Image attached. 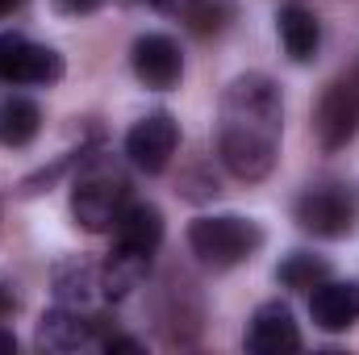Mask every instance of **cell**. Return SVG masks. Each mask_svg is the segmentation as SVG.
<instances>
[{"label": "cell", "instance_id": "cell-1", "mask_svg": "<svg viewBox=\"0 0 359 355\" xmlns=\"http://www.w3.org/2000/svg\"><path fill=\"white\" fill-rule=\"evenodd\" d=\"M280 88L268 76L251 72L238 76L222 96V126H217V159L230 176L255 180L271 176L280 155Z\"/></svg>", "mask_w": 359, "mask_h": 355}, {"label": "cell", "instance_id": "cell-2", "mask_svg": "<svg viewBox=\"0 0 359 355\" xmlns=\"http://www.w3.org/2000/svg\"><path fill=\"white\" fill-rule=\"evenodd\" d=\"M188 247L205 267H238L264 247V230L251 217L222 213V217H196L188 226Z\"/></svg>", "mask_w": 359, "mask_h": 355}, {"label": "cell", "instance_id": "cell-3", "mask_svg": "<svg viewBox=\"0 0 359 355\" xmlns=\"http://www.w3.org/2000/svg\"><path fill=\"white\" fill-rule=\"evenodd\" d=\"M126 196H130V184L109 163L96 159V163H88L80 172L76 188H72V213H76V222L88 234H100V230H113V222L126 209Z\"/></svg>", "mask_w": 359, "mask_h": 355}, {"label": "cell", "instance_id": "cell-4", "mask_svg": "<svg viewBox=\"0 0 359 355\" xmlns=\"http://www.w3.org/2000/svg\"><path fill=\"white\" fill-rule=\"evenodd\" d=\"M292 217L313 239H343V234L355 230L359 201H355V192L343 188V184H318V188H305L297 196Z\"/></svg>", "mask_w": 359, "mask_h": 355}, {"label": "cell", "instance_id": "cell-5", "mask_svg": "<svg viewBox=\"0 0 359 355\" xmlns=\"http://www.w3.org/2000/svg\"><path fill=\"white\" fill-rule=\"evenodd\" d=\"M63 55L29 42L25 34H0V84H55Z\"/></svg>", "mask_w": 359, "mask_h": 355}, {"label": "cell", "instance_id": "cell-6", "mask_svg": "<svg viewBox=\"0 0 359 355\" xmlns=\"http://www.w3.org/2000/svg\"><path fill=\"white\" fill-rule=\"evenodd\" d=\"M313 130H318L322 151H343L359 134V80L355 76H343V80H334L326 88L318 113H313Z\"/></svg>", "mask_w": 359, "mask_h": 355}, {"label": "cell", "instance_id": "cell-7", "mask_svg": "<svg viewBox=\"0 0 359 355\" xmlns=\"http://www.w3.org/2000/svg\"><path fill=\"white\" fill-rule=\"evenodd\" d=\"M176 147H180V126H176V117L163 113V109L147 113V117L126 134V155H130V163H134L138 172H147V176H159V172L172 163Z\"/></svg>", "mask_w": 359, "mask_h": 355}, {"label": "cell", "instance_id": "cell-8", "mask_svg": "<svg viewBox=\"0 0 359 355\" xmlns=\"http://www.w3.org/2000/svg\"><path fill=\"white\" fill-rule=\"evenodd\" d=\"M130 67L134 76L147 84V88H176L180 76H184V55L168 34H142L134 46H130Z\"/></svg>", "mask_w": 359, "mask_h": 355}, {"label": "cell", "instance_id": "cell-9", "mask_svg": "<svg viewBox=\"0 0 359 355\" xmlns=\"http://www.w3.org/2000/svg\"><path fill=\"white\" fill-rule=\"evenodd\" d=\"M309 318L326 335L351 330L359 322V284L355 280H330L326 276L318 288H309Z\"/></svg>", "mask_w": 359, "mask_h": 355}, {"label": "cell", "instance_id": "cell-10", "mask_svg": "<svg viewBox=\"0 0 359 355\" xmlns=\"http://www.w3.org/2000/svg\"><path fill=\"white\" fill-rule=\"evenodd\" d=\"M301 347V330L292 322V309L284 301H268L255 309L247 326V351L251 355H288Z\"/></svg>", "mask_w": 359, "mask_h": 355}, {"label": "cell", "instance_id": "cell-11", "mask_svg": "<svg viewBox=\"0 0 359 355\" xmlns=\"http://www.w3.org/2000/svg\"><path fill=\"white\" fill-rule=\"evenodd\" d=\"M163 243V213L155 205H126L121 217L113 222V251L151 260Z\"/></svg>", "mask_w": 359, "mask_h": 355}, {"label": "cell", "instance_id": "cell-12", "mask_svg": "<svg viewBox=\"0 0 359 355\" xmlns=\"http://www.w3.org/2000/svg\"><path fill=\"white\" fill-rule=\"evenodd\" d=\"M92 335H96V318H84V309H72V305L46 309L38 318V343L46 351H76L92 343Z\"/></svg>", "mask_w": 359, "mask_h": 355}, {"label": "cell", "instance_id": "cell-13", "mask_svg": "<svg viewBox=\"0 0 359 355\" xmlns=\"http://www.w3.org/2000/svg\"><path fill=\"white\" fill-rule=\"evenodd\" d=\"M276 29H280V46L292 63H309L322 46V25L318 17L305 8V4H284L280 17H276Z\"/></svg>", "mask_w": 359, "mask_h": 355}, {"label": "cell", "instance_id": "cell-14", "mask_svg": "<svg viewBox=\"0 0 359 355\" xmlns=\"http://www.w3.org/2000/svg\"><path fill=\"white\" fill-rule=\"evenodd\" d=\"M55 297L59 305H72V309H88L96 297H104V284H100V272L84 260H72V264L55 267Z\"/></svg>", "mask_w": 359, "mask_h": 355}, {"label": "cell", "instance_id": "cell-15", "mask_svg": "<svg viewBox=\"0 0 359 355\" xmlns=\"http://www.w3.org/2000/svg\"><path fill=\"white\" fill-rule=\"evenodd\" d=\"M42 130V109L29 96H4L0 100V142L4 147H29Z\"/></svg>", "mask_w": 359, "mask_h": 355}, {"label": "cell", "instance_id": "cell-16", "mask_svg": "<svg viewBox=\"0 0 359 355\" xmlns=\"http://www.w3.org/2000/svg\"><path fill=\"white\" fill-rule=\"evenodd\" d=\"M326 276H330V264L318 260V255H309V251H297V255H288L284 264L276 267V280H280L284 288H301V293L318 288Z\"/></svg>", "mask_w": 359, "mask_h": 355}, {"label": "cell", "instance_id": "cell-17", "mask_svg": "<svg viewBox=\"0 0 359 355\" xmlns=\"http://www.w3.org/2000/svg\"><path fill=\"white\" fill-rule=\"evenodd\" d=\"M104 0H55V8L59 13H67V17H84V13H96Z\"/></svg>", "mask_w": 359, "mask_h": 355}, {"label": "cell", "instance_id": "cell-18", "mask_svg": "<svg viewBox=\"0 0 359 355\" xmlns=\"http://www.w3.org/2000/svg\"><path fill=\"white\" fill-rule=\"evenodd\" d=\"M151 4H155V8H163V13H172V17H184V21H188V17H192V8H196L201 0H151Z\"/></svg>", "mask_w": 359, "mask_h": 355}, {"label": "cell", "instance_id": "cell-19", "mask_svg": "<svg viewBox=\"0 0 359 355\" xmlns=\"http://www.w3.org/2000/svg\"><path fill=\"white\" fill-rule=\"evenodd\" d=\"M104 347H109V351H142V343H138V339H109Z\"/></svg>", "mask_w": 359, "mask_h": 355}, {"label": "cell", "instance_id": "cell-20", "mask_svg": "<svg viewBox=\"0 0 359 355\" xmlns=\"http://www.w3.org/2000/svg\"><path fill=\"white\" fill-rule=\"evenodd\" d=\"M13 351H17V339L8 330H0V355H13Z\"/></svg>", "mask_w": 359, "mask_h": 355}, {"label": "cell", "instance_id": "cell-21", "mask_svg": "<svg viewBox=\"0 0 359 355\" xmlns=\"http://www.w3.org/2000/svg\"><path fill=\"white\" fill-rule=\"evenodd\" d=\"M25 0H0V17H8V13H17Z\"/></svg>", "mask_w": 359, "mask_h": 355}]
</instances>
